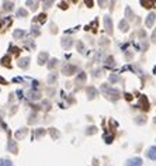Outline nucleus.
Here are the masks:
<instances>
[{"mask_svg":"<svg viewBox=\"0 0 156 166\" xmlns=\"http://www.w3.org/2000/svg\"><path fill=\"white\" fill-rule=\"evenodd\" d=\"M44 134H45V130H44V128H38V130L35 131V135H37V137H42Z\"/></svg>","mask_w":156,"mask_h":166,"instance_id":"22","label":"nucleus"},{"mask_svg":"<svg viewBox=\"0 0 156 166\" xmlns=\"http://www.w3.org/2000/svg\"><path fill=\"white\" fill-rule=\"evenodd\" d=\"M0 166H13V162L9 159H0Z\"/></svg>","mask_w":156,"mask_h":166,"instance_id":"14","label":"nucleus"},{"mask_svg":"<svg viewBox=\"0 0 156 166\" xmlns=\"http://www.w3.org/2000/svg\"><path fill=\"white\" fill-rule=\"evenodd\" d=\"M30 97L34 99V100L40 99V93H37V92H31V93H30Z\"/></svg>","mask_w":156,"mask_h":166,"instance_id":"21","label":"nucleus"},{"mask_svg":"<svg viewBox=\"0 0 156 166\" xmlns=\"http://www.w3.org/2000/svg\"><path fill=\"white\" fill-rule=\"evenodd\" d=\"M13 6H14V3H13V1H4V3H3V9H4L6 11L13 10Z\"/></svg>","mask_w":156,"mask_h":166,"instance_id":"10","label":"nucleus"},{"mask_svg":"<svg viewBox=\"0 0 156 166\" xmlns=\"http://www.w3.org/2000/svg\"><path fill=\"white\" fill-rule=\"evenodd\" d=\"M7 148H9V151H10V152H13V154H17V144H16V141H9Z\"/></svg>","mask_w":156,"mask_h":166,"instance_id":"7","label":"nucleus"},{"mask_svg":"<svg viewBox=\"0 0 156 166\" xmlns=\"http://www.w3.org/2000/svg\"><path fill=\"white\" fill-rule=\"evenodd\" d=\"M44 4H45V6H44V7H45V9H48V7H51L52 1H45V3H44Z\"/></svg>","mask_w":156,"mask_h":166,"instance_id":"28","label":"nucleus"},{"mask_svg":"<svg viewBox=\"0 0 156 166\" xmlns=\"http://www.w3.org/2000/svg\"><path fill=\"white\" fill-rule=\"evenodd\" d=\"M0 83H1V85H6V83H7V82H6V80H4V79L1 78V76H0Z\"/></svg>","mask_w":156,"mask_h":166,"instance_id":"31","label":"nucleus"},{"mask_svg":"<svg viewBox=\"0 0 156 166\" xmlns=\"http://www.w3.org/2000/svg\"><path fill=\"white\" fill-rule=\"evenodd\" d=\"M152 38H153V41H156V31L153 33V37H152Z\"/></svg>","mask_w":156,"mask_h":166,"instance_id":"32","label":"nucleus"},{"mask_svg":"<svg viewBox=\"0 0 156 166\" xmlns=\"http://www.w3.org/2000/svg\"><path fill=\"white\" fill-rule=\"evenodd\" d=\"M28 65H30V58H21L18 61V66L23 68V69L28 68Z\"/></svg>","mask_w":156,"mask_h":166,"instance_id":"6","label":"nucleus"},{"mask_svg":"<svg viewBox=\"0 0 156 166\" xmlns=\"http://www.w3.org/2000/svg\"><path fill=\"white\" fill-rule=\"evenodd\" d=\"M49 62H51V64H48V68H49V69H53V68L56 66V64H58V59H51Z\"/></svg>","mask_w":156,"mask_h":166,"instance_id":"18","label":"nucleus"},{"mask_svg":"<svg viewBox=\"0 0 156 166\" xmlns=\"http://www.w3.org/2000/svg\"><path fill=\"white\" fill-rule=\"evenodd\" d=\"M93 133H96V127H90L87 130V134H93Z\"/></svg>","mask_w":156,"mask_h":166,"instance_id":"27","label":"nucleus"},{"mask_svg":"<svg viewBox=\"0 0 156 166\" xmlns=\"http://www.w3.org/2000/svg\"><path fill=\"white\" fill-rule=\"evenodd\" d=\"M127 166H142V159L141 158H134V159H128Z\"/></svg>","mask_w":156,"mask_h":166,"instance_id":"2","label":"nucleus"},{"mask_svg":"<svg viewBox=\"0 0 156 166\" xmlns=\"http://www.w3.org/2000/svg\"><path fill=\"white\" fill-rule=\"evenodd\" d=\"M87 94H89V97L90 99H94L96 96H97V90L94 87H89V90H87Z\"/></svg>","mask_w":156,"mask_h":166,"instance_id":"11","label":"nucleus"},{"mask_svg":"<svg viewBox=\"0 0 156 166\" xmlns=\"http://www.w3.org/2000/svg\"><path fill=\"white\" fill-rule=\"evenodd\" d=\"M27 10H24V9H18L17 10V17H27Z\"/></svg>","mask_w":156,"mask_h":166,"instance_id":"15","label":"nucleus"},{"mask_svg":"<svg viewBox=\"0 0 156 166\" xmlns=\"http://www.w3.org/2000/svg\"><path fill=\"white\" fill-rule=\"evenodd\" d=\"M0 25H1V21H0Z\"/></svg>","mask_w":156,"mask_h":166,"instance_id":"34","label":"nucleus"},{"mask_svg":"<svg viewBox=\"0 0 156 166\" xmlns=\"http://www.w3.org/2000/svg\"><path fill=\"white\" fill-rule=\"evenodd\" d=\"M38 17H40V21L41 23H45V20H47V16H45V14H40Z\"/></svg>","mask_w":156,"mask_h":166,"instance_id":"24","label":"nucleus"},{"mask_svg":"<svg viewBox=\"0 0 156 166\" xmlns=\"http://www.w3.org/2000/svg\"><path fill=\"white\" fill-rule=\"evenodd\" d=\"M9 61H10V56H4V58L1 59V65H6V66H10V65H9Z\"/></svg>","mask_w":156,"mask_h":166,"instance_id":"19","label":"nucleus"},{"mask_svg":"<svg viewBox=\"0 0 156 166\" xmlns=\"http://www.w3.org/2000/svg\"><path fill=\"white\" fill-rule=\"evenodd\" d=\"M24 34H25V31H23V30H16L13 35H14V38H21Z\"/></svg>","mask_w":156,"mask_h":166,"instance_id":"16","label":"nucleus"},{"mask_svg":"<svg viewBox=\"0 0 156 166\" xmlns=\"http://www.w3.org/2000/svg\"><path fill=\"white\" fill-rule=\"evenodd\" d=\"M53 80H56V76H55V75H52L51 78H49V83H52Z\"/></svg>","mask_w":156,"mask_h":166,"instance_id":"30","label":"nucleus"},{"mask_svg":"<svg viewBox=\"0 0 156 166\" xmlns=\"http://www.w3.org/2000/svg\"><path fill=\"white\" fill-rule=\"evenodd\" d=\"M120 28H121V31H128V23L122 20V21H120Z\"/></svg>","mask_w":156,"mask_h":166,"instance_id":"13","label":"nucleus"},{"mask_svg":"<svg viewBox=\"0 0 156 166\" xmlns=\"http://www.w3.org/2000/svg\"><path fill=\"white\" fill-rule=\"evenodd\" d=\"M146 155H148V158H149V159H152V161H156V146H151V148L148 149Z\"/></svg>","mask_w":156,"mask_h":166,"instance_id":"4","label":"nucleus"},{"mask_svg":"<svg viewBox=\"0 0 156 166\" xmlns=\"http://www.w3.org/2000/svg\"><path fill=\"white\" fill-rule=\"evenodd\" d=\"M104 139H105V142H107V144L113 142V137H104Z\"/></svg>","mask_w":156,"mask_h":166,"instance_id":"26","label":"nucleus"},{"mask_svg":"<svg viewBox=\"0 0 156 166\" xmlns=\"http://www.w3.org/2000/svg\"><path fill=\"white\" fill-rule=\"evenodd\" d=\"M49 134L52 135V138H53V139H58V138H59V135H61V134L58 133L55 128H49Z\"/></svg>","mask_w":156,"mask_h":166,"instance_id":"12","label":"nucleus"},{"mask_svg":"<svg viewBox=\"0 0 156 166\" xmlns=\"http://www.w3.org/2000/svg\"><path fill=\"white\" fill-rule=\"evenodd\" d=\"M77 46H79V49H80V52H83V45H82V42H79V44H77Z\"/></svg>","mask_w":156,"mask_h":166,"instance_id":"29","label":"nucleus"},{"mask_svg":"<svg viewBox=\"0 0 156 166\" xmlns=\"http://www.w3.org/2000/svg\"><path fill=\"white\" fill-rule=\"evenodd\" d=\"M104 24H105V30H107L108 33H111V27H113V24L110 23V17H104Z\"/></svg>","mask_w":156,"mask_h":166,"instance_id":"9","label":"nucleus"},{"mask_svg":"<svg viewBox=\"0 0 156 166\" xmlns=\"http://www.w3.org/2000/svg\"><path fill=\"white\" fill-rule=\"evenodd\" d=\"M27 4H28V6H31L32 10H35V9H37V4H38V3H37V1H27Z\"/></svg>","mask_w":156,"mask_h":166,"instance_id":"23","label":"nucleus"},{"mask_svg":"<svg viewBox=\"0 0 156 166\" xmlns=\"http://www.w3.org/2000/svg\"><path fill=\"white\" fill-rule=\"evenodd\" d=\"M62 45L65 46V48H69V46L72 45V41H70L69 38H63V40H62Z\"/></svg>","mask_w":156,"mask_h":166,"instance_id":"17","label":"nucleus"},{"mask_svg":"<svg viewBox=\"0 0 156 166\" xmlns=\"http://www.w3.org/2000/svg\"><path fill=\"white\" fill-rule=\"evenodd\" d=\"M31 34H34V35H38V34H40V30H37V27H32Z\"/></svg>","mask_w":156,"mask_h":166,"instance_id":"25","label":"nucleus"},{"mask_svg":"<svg viewBox=\"0 0 156 166\" xmlns=\"http://www.w3.org/2000/svg\"><path fill=\"white\" fill-rule=\"evenodd\" d=\"M25 134H27V130H25V128H21V130H18V131L16 133V138H17V139L24 138V137H25Z\"/></svg>","mask_w":156,"mask_h":166,"instance_id":"8","label":"nucleus"},{"mask_svg":"<svg viewBox=\"0 0 156 166\" xmlns=\"http://www.w3.org/2000/svg\"><path fill=\"white\" fill-rule=\"evenodd\" d=\"M62 72H63V75H72V73L76 72V66H73L70 64H66V65L63 66Z\"/></svg>","mask_w":156,"mask_h":166,"instance_id":"1","label":"nucleus"},{"mask_svg":"<svg viewBox=\"0 0 156 166\" xmlns=\"http://www.w3.org/2000/svg\"><path fill=\"white\" fill-rule=\"evenodd\" d=\"M47 61H48V54L47 52H41L38 55V65H44Z\"/></svg>","mask_w":156,"mask_h":166,"instance_id":"5","label":"nucleus"},{"mask_svg":"<svg viewBox=\"0 0 156 166\" xmlns=\"http://www.w3.org/2000/svg\"><path fill=\"white\" fill-rule=\"evenodd\" d=\"M155 17H156L155 13H149V14H148L146 21H145V24H146V27H148V28H151V27H152V24H153V21H155Z\"/></svg>","mask_w":156,"mask_h":166,"instance_id":"3","label":"nucleus"},{"mask_svg":"<svg viewBox=\"0 0 156 166\" xmlns=\"http://www.w3.org/2000/svg\"><path fill=\"white\" fill-rule=\"evenodd\" d=\"M84 79H86V73H83V72H82V73H80V75L76 78V82H84Z\"/></svg>","mask_w":156,"mask_h":166,"instance_id":"20","label":"nucleus"},{"mask_svg":"<svg viewBox=\"0 0 156 166\" xmlns=\"http://www.w3.org/2000/svg\"><path fill=\"white\" fill-rule=\"evenodd\" d=\"M155 124H156V118H155Z\"/></svg>","mask_w":156,"mask_h":166,"instance_id":"33","label":"nucleus"}]
</instances>
